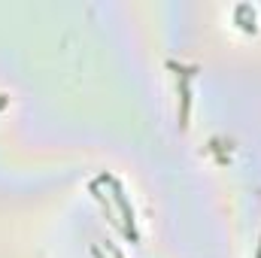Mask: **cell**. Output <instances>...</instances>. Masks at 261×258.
Returning a JSON list of instances; mask_svg holds the SVG:
<instances>
[{"instance_id":"1","label":"cell","mask_w":261,"mask_h":258,"mask_svg":"<svg viewBox=\"0 0 261 258\" xmlns=\"http://www.w3.org/2000/svg\"><path fill=\"white\" fill-rule=\"evenodd\" d=\"M110 186H113L116 203H119V210H122V219H125V234H128L130 240H137V231H134V210L128 207V200H125V194H122V186H119L116 179H110Z\"/></svg>"},{"instance_id":"2","label":"cell","mask_w":261,"mask_h":258,"mask_svg":"<svg viewBox=\"0 0 261 258\" xmlns=\"http://www.w3.org/2000/svg\"><path fill=\"white\" fill-rule=\"evenodd\" d=\"M3 107H6V97H3V94H0V110H3Z\"/></svg>"},{"instance_id":"3","label":"cell","mask_w":261,"mask_h":258,"mask_svg":"<svg viewBox=\"0 0 261 258\" xmlns=\"http://www.w3.org/2000/svg\"><path fill=\"white\" fill-rule=\"evenodd\" d=\"M255 258H261V243H258V252H255Z\"/></svg>"}]
</instances>
